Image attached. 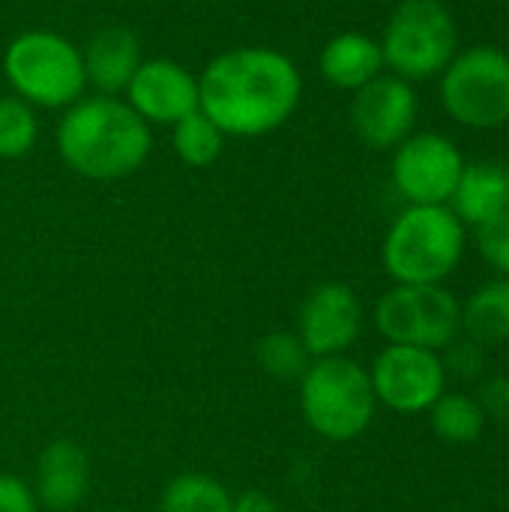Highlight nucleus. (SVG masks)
Here are the masks:
<instances>
[{
    "mask_svg": "<svg viewBox=\"0 0 509 512\" xmlns=\"http://www.w3.org/2000/svg\"><path fill=\"white\" fill-rule=\"evenodd\" d=\"M474 399L480 402L486 420L495 423H509V375H492L483 378Z\"/></svg>",
    "mask_w": 509,
    "mask_h": 512,
    "instance_id": "26",
    "label": "nucleus"
},
{
    "mask_svg": "<svg viewBox=\"0 0 509 512\" xmlns=\"http://www.w3.org/2000/svg\"><path fill=\"white\" fill-rule=\"evenodd\" d=\"M300 411L324 441L345 444L360 438L378 411L369 372L345 354L312 360L300 378Z\"/></svg>",
    "mask_w": 509,
    "mask_h": 512,
    "instance_id": "4",
    "label": "nucleus"
},
{
    "mask_svg": "<svg viewBox=\"0 0 509 512\" xmlns=\"http://www.w3.org/2000/svg\"><path fill=\"white\" fill-rule=\"evenodd\" d=\"M375 327L390 345L441 354L462 336V303L444 285H393L375 303Z\"/></svg>",
    "mask_w": 509,
    "mask_h": 512,
    "instance_id": "8",
    "label": "nucleus"
},
{
    "mask_svg": "<svg viewBox=\"0 0 509 512\" xmlns=\"http://www.w3.org/2000/svg\"><path fill=\"white\" fill-rule=\"evenodd\" d=\"M462 150L441 132L408 135L393 153V186L408 204H450L465 171Z\"/></svg>",
    "mask_w": 509,
    "mask_h": 512,
    "instance_id": "10",
    "label": "nucleus"
},
{
    "mask_svg": "<svg viewBox=\"0 0 509 512\" xmlns=\"http://www.w3.org/2000/svg\"><path fill=\"white\" fill-rule=\"evenodd\" d=\"M105 512H129V510H105Z\"/></svg>",
    "mask_w": 509,
    "mask_h": 512,
    "instance_id": "29",
    "label": "nucleus"
},
{
    "mask_svg": "<svg viewBox=\"0 0 509 512\" xmlns=\"http://www.w3.org/2000/svg\"><path fill=\"white\" fill-rule=\"evenodd\" d=\"M171 144H174V153L180 156L183 165H189V168H210L222 156V150H225V135L198 108V111L180 117L171 126Z\"/></svg>",
    "mask_w": 509,
    "mask_h": 512,
    "instance_id": "20",
    "label": "nucleus"
},
{
    "mask_svg": "<svg viewBox=\"0 0 509 512\" xmlns=\"http://www.w3.org/2000/svg\"><path fill=\"white\" fill-rule=\"evenodd\" d=\"M318 69L327 78V84L357 93L360 87H366L369 81L384 75L381 42L366 33L345 30L321 48Z\"/></svg>",
    "mask_w": 509,
    "mask_h": 512,
    "instance_id": "16",
    "label": "nucleus"
},
{
    "mask_svg": "<svg viewBox=\"0 0 509 512\" xmlns=\"http://www.w3.org/2000/svg\"><path fill=\"white\" fill-rule=\"evenodd\" d=\"M255 360L276 381H300L312 366V357L297 333H270L258 339Z\"/></svg>",
    "mask_w": 509,
    "mask_h": 512,
    "instance_id": "22",
    "label": "nucleus"
},
{
    "mask_svg": "<svg viewBox=\"0 0 509 512\" xmlns=\"http://www.w3.org/2000/svg\"><path fill=\"white\" fill-rule=\"evenodd\" d=\"M84 57V75L87 84L99 90V96H117L126 93L135 69L141 66V45L132 30L126 27H105L99 30L87 48Z\"/></svg>",
    "mask_w": 509,
    "mask_h": 512,
    "instance_id": "15",
    "label": "nucleus"
},
{
    "mask_svg": "<svg viewBox=\"0 0 509 512\" xmlns=\"http://www.w3.org/2000/svg\"><path fill=\"white\" fill-rule=\"evenodd\" d=\"M150 150V126L120 96L78 99L57 123V153L84 180H123L147 162Z\"/></svg>",
    "mask_w": 509,
    "mask_h": 512,
    "instance_id": "2",
    "label": "nucleus"
},
{
    "mask_svg": "<svg viewBox=\"0 0 509 512\" xmlns=\"http://www.w3.org/2000/svg\"><path fill=\"white\" fill-rule=\"evenodd\" d=\"M477 249L501 279H509V213L477 228Z\"/></svg>",
    "mask_w": 509,
    "mask_h": 512,
    "instance_id": "25",
    "label": "nucleus"
},
{
    "mask_svg": "<svg viewBox=\"0 0 509 512\" xmlns=\"http://www.w3.org/2000/svg\"><path fill=\"white\" fill-rule=\"evenodd\" d=\"M126 102L147 126H174L198 111V75L168 57L141 60L126 87Z\"/></svg>",
    "mask_w": 509,
    "mask_h": 512,
    "instance_id": "13",
    "label": "nucleus"
},
{
    "mask_svg": "<svg viewBox=\"0 0 509 512\" xmlns=\"http://www.w3.org/2000/svg\"><path fill=\"white\" fill-rule=\"evenodd\" d=\"M429 423L438 441L450 447H468L477 444L486 432V414L480 402L471 393H444L429 408Z\"/></svg>",
    "mask_w": 509,
    "mask_h": 512,
    "instance_id": "19",
    "label": "nucleus"
},
{
    "mask_svg": "<svg viewBox=\"0 0 509 512\" xmlns=\"http://www.w3.org/2000/svg\"><path fill=\"white\" fill-rule=\"evenodd\" d=\"M3 75L18 99L33 108H69L84 99L81 51L54 30H24L3 51Z\"/></svg>",
    "mask_w": 509,
    "mask_h": 512,
    "instance_id": "5",
    "label": "nucleus"
},
{
    "mask_svg": "<svg viewBox=\"0 0 509 512\" xmlns=\"http://www.w3.org/2000/svg\"><path fill=\"white\" fill-rule=\"evenodd\" d=\"M231 492L207 474L174 477L159 501V512H231Z\"/></svg>",
    "mask_w": 509,
    "mask_h": 512,
    "instance_id": "21",
    "label": "nucleus"
},
{
    "mask_svg": "<svg viewBox=\"0 0 509 512\" xmlns=\"http://www.w3.org/2000/svg\"><path fill=\"white\" fill-rule=\"evenodd\" d=\"M444 369H447V378H459V381H480L483 372H486V348L477 345L474 339L468 336H459L453 339L447 348H444Z\"/></svg>",
    "mask_w": 509,
    "mask_h": 512,
    "instance_id": "24",
    "label": "nucleus"
},
{
    "mask_svg": "<svg viewBox=\"0 0 509 512\" xmlns=\"http://www.w3.org/2000/svg\"><path fill=\"white\" fill-rule=\"evenodd\" d=\"M441 105L468 129H501L509 123V54L495 45L456 51L441 72Z\"/></svg>",
    "mask_w": 509,
    "mask_h": 512,
    "instance_id": "7",
    "label": "nucleus"
},
{
    "mask_svg": "<svg viewBox=\"0 0 509 512\" xmlns=\"http://www.w3.org/2000/svg\"><path fill=\"white\" fill-rule=\"evenodd\" d=\"M372 390L396 414H423L447 393V369L438 351L414 345H387L372 369Z\"/></svg>",
    "mask_w": 509,
    "mask_h": 512,
    "instance_id": "9",
    "label": "nucleus"
},
{
    "mask_svg": "<svg viewBox=\"0 0 509 512\" xmlns=\"http://www.w3.org/2000/svg\"><path fill=\"white\" fill-rule=\"evenodd\" d=\"M381 54L384 66L405 81L441 75L459 51L453 12L441 0H402L387 18Z\"/></svg>",
    "mask_w": 509,
    "mask_h": 512,
    "instance_id": "6",
    "label": "nucleus"
},
{
    "mask_svg": "<svg viewBox=\"0 0 509 512\" xmlns=\"http://www.w3.org/2000/svg\"><path fill=\"white\" fill-rule=\"evenodd\" d=\"M303 96L297 63L267 45H243L213 57L198 75V108L234 138H258L285 126Z\"/></svg>",
    "mask_w": 509,
    "mask_h": 512,
    "instance_id": "1",
    "label": "nucleus"
},
{
    "mask_svg": "<svg viewBox=\"0 0 509 512\" xmlns=\"http://www.w3.org/2000/svg\"><path fill=\"white\" fill-rule=\"evenodd\" d=\"M39 138V120L24 99L0 96V159H21Z\"/></svg>",
    "mask_w": 509,
    "mask_h": 512,
    "instance_id": "23",
    "label": "nucleus"
},
{
    "mask_svg": "<svg viewBox=\"0 0 509 512\" xmlns=\"http://www.w3.org/2000/svg\"><path fill=\"white\" fill-rule=\"evenodd\" d=\"M231 512H279V507H276V501H273L267 492L249 489V492H243L240 498H234Z\"/></svg>",
    "mask_w": 509,
    "mask_h": 512,
    "instance_id": "28",
    "label": "nucleus"
},
{
    "mask_svg": "<svg viewBox=\"0 0 509 512\" xmlns=\"http://www.w3.org/2000/svg\"><path fill=\"white\" fill-rule=\"evenodd\" d=\"M363 330V306L351 285L321 282L300 306L297 336L312 360L345 354Z\"/></svg>",
    "mask_w": 509,
    "mask_h": 512,
    "instance_id": "11",
    "label": "nucleus"
},
{
    "mask_svg": "<svg viewBox=\"0 0 509 512\" xmlns=\"http://www.w3.org/2000/svg\"><path fill=\"white\" fill-rule=\"evenodd\" d=\"M462 333L477 345H501L509 339V279L480 285L462 306Z\"/></svg>",
    "mask_w": 509,
    "mask_h": 512,
    "instance_id": "18",
    "label": "nucleus"
},
{
    "mask_svg": "<svg viewBox=\"0 0 509 512\" xmlns=\"http://www.w3.org/2000/svg\"><path fill=\"white\" fill-rule=\"evenodd\" d=\"M465 225L447 204H408L381 246L396 285H444L465 255Z\"/></svg>",
    "mask_w": 509,
    "mask_h": 512,
    "instance_id": "3",
    "label": "nucleus"
},
{
    "mask_svg": "<svg viewBox=\"0 0 509 512\" xmlns=\"http://www.w3.org/2000/svg\"><path fill=\"white\" fill-rule=\"evenodd\" d=\"M420 99L411 81L399 75H378L354 93L351 123L360 141L372 150H396L417 123Z\"/></svg>",
    "mask_w": 509,
    "mask_h": 512,
    "instance_id": "12",
    "label": "nucleus"
},
{
    "mask_svg": "<svg viewBox=\"0 0 509 512\" xmlns=\"http://www.w3.org/2000/svg\"><path fill=\"white\" fill-rule=\"evenodd\" d=\"M450 204H453L450 210L462 219V225H474V228L509 213V168L501 162L465 165Z\"/></svg>",
    "mask_w": 509,
    "mask_h": 512,
    "instance_id": "17",
    "label": "nucleus"
},
{
    "mask_svg": "<svg viewBox=\"0 0 509 512\" xmlns=\"http://www.w3.org/2000/svg\"><path fill=\"white\" fill-rule=\"evenodd\" d=\"M0 512H39L33 489L12 474H0Z\"/></svg>",
    "mask_w": 509,
    "mask_h": 512,
    "instance_id": "27",
    "label": "nucleus"
},
{
    "mask_svg": "<svg viewBox=\"0 0 509 512\" xmlns=\"http://www.w3.org/2000/svg\"><path fill=\"white\" fill-rule=\"evenodd\" d=\"M90 492V459L69 441H51L36 462V504L51 512L75 510Z\"/></svg>",
    "mask_w": 509,
    "mask_h": 512,
    "instance_id": "14",
    "label": "nucleus"
}]
</instances>
